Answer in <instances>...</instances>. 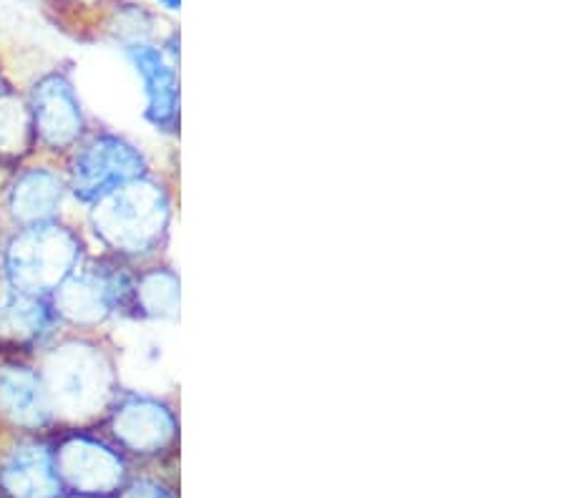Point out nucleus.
<instances>
[{
    "label": "nucleus",
    "mask_w": 566,
    "mask_h": 498,
    "mask_svg": "<svg viewBox=\"0 0 566 498\" xmlns=\"http://www.w3.org/2000/svg\"><path fill=\"white\" fill-rule=\"evenodd\" d=\"M53 458L63 491L88 498H114L136 468L102 425L53 431Z\"/></svg>",
    "instance_id": "0eeeda50"
},
{
    "label": "nucleus",
    "mask_w": 566,
    "mask_h": 498,
    "mask_svg": "<svg viewBox=\"0 0 566 498\" xmlns=\"http://www.w3.org/2000/svg\"><path fill=\"white\" fill-rule=\"evenodd\" d=\"M33 157H39V151H35L29 106L23 91L13 84L0 94V174H8Z\"/></svg>",
    "instance_id": "2eb2a0df"
},
{
    "label": "nucleus",
    "mask_w": 566,
    "mask_h": 498,
    "mask_svg": "<svg viewBox=\"0 0 566 498\" xmlns=\"http://www.w3.org/2000/svg\"><path fill=\"white\" fill-rule=\"evenodd\" d=\"M13 86V81L8 78V74L3 71V66H0V94H3V91H8Z\"/></svg>",
    "instance_id": "a211bd4d"
},
{
    "label": "nucleus",
    "mask_w": 566,
    "mask_h": 498,
    "mask_svg": "<svg viewBox=\"0 0 566 498\" xmlns=\"http://www.w3.org/2000/svg\"><path fill=\"white\" fill-rule=\"evenodd\" d=\"M179 307L181 279L175 265L161 257L134 267L126 322H175L179 320Z\"/></svg>",
    "instance_id": "4468645a"
},
{
    "label": "nucleus",
    "mask_w": 566,
    "mask_h": 498,
    "mask_svg": "<svg viewBox=\"0 0 566 498\" xmlns=\"http://www.w3.org/2000/svg\"><path fill=\"white\" fill-rule=\"evenodd\" d=\"M132 275L134 267L126 262L91 252L51 295L61 328L73 332H106L114 322H124Z\"/></svg>",
    "instance_id": "423d86ee"
},
{
    "label": "nucleus",
    "mask_w": 566,
    "mask_h": 498,
    "mask_svg": "<svg viewBox=\"0 0 566 498\" xmlns=\"http://www.w3.org/2000/svg\"><path fill=\"white\" fill-rule=\"evenodd\" d=\"M0 428L33 436L59 428L33 358H0Z\"/></svg>",
    "instance_id": "f8f14e48"
},
{
    "label": "nucleus",
    "mask_w": 566,
    "mask_h": 498,
    "mask_svg": "<svg viewBox=\"0 0 566 498\" xmlns=\"http://www.w3.org/2000/svg\"><path fill=\"white\" fill-rule=\"evenodd\" d=\"M0 181H3V174H0ZM6 232V220H3V210H0V234Z\"/></svg>",
    "instance_id": "6ab92c4d"
},
{
    "label": "nucleus",
    "mask_w": 566,
    "mask_h": 498,
    "mask_svg": "<svg viewBox=\"0 0 566 498\" xmlns=\"http://www.w3.org/2000/svg\"><path fill=\"white\" fill-rule=\"evenodd\" d=\"M98 425L134 466H177L181 423L175 398L124 388Z\"/></svg>",
    "instance_id": "20e7f679"
},
{
    "label": "nucleus",
    "mask_w": 566,
    "mask_h": 498,
    "mask_svg": "<svg viewBox=\"0 0 566 498\" xmlns=\"http://www.w3.org/2000/svg\"><path fill=\"white\" fill-rule=\"evenodd\" d=\"M61 498H88V496H73V494H63Z\"/></svg>",
    "instance_id": "aec40b11"
},
{
    "label": "nucleus",
    "mask_w": 566,
    "mask_h": 498,
    "mask_svg": "<svg viewBox=\"0 0 566 498\" xmlns=\"http://www.w3.org/2000/svg\"><path fill=\"white\" fill-rule=\"evenodd\" d=\"M154 3L161 6L164 11H169V13H179L181 11V0H154Z\"/></svg>",
    "instance_id": "f3484780"
},
{
    "label": "nucleus",
    "mask_w": 566,
    "mask_h": 498,
    "mask_svg": "<svg viewBox=\"0 0 566 498\" xmlns=\"http://www.w3.org/2000/svg\"><path fill=\"white\" fill-rule=\"evenodd\" d=\"M144 94V121L161 136H179V61L157 41H132L122 45Z\"/></svg>",
    "instance_id": "9b49d317"
},
{
    "label": "nucleus",
    "mask_w": 566,
    "mask_h": 498,
    "mask_svg": "<svg viewBox=\"0 0 566 498\" xmlns=\"http://www.w3.org/2000/svg\"><path fill=\"white\" fill-rule=\"evenodd\" d=\"M33 360L59 428L98 425L124 391L122 362L108 332L61 330Z\"/></svg>",
    "instance_id": "f257e3e1"
},
{
    "label": "nucleus",
    "mask_w": 566,
    "mask_h": 498,
    "mask_svg": "<svg viewBox=\"0 0 566 498\" xmlns=\"http://www.w3.org/2000/svg\"><path fill=\"white\" fill-rule=\"evenodd\" d=\"M71 194L59 159L33 157L3 174L0 210L8 226H29L69 216Z\"/></svg>",
    "instance_id": "1a4fd4ad"
},
{
    "label": "nucleus",
    "mask_w": 566,
    "mask_h": 498,
    "mask_svg": "<svg viewBox=\"0 0 566 498\" xmlns=\"http://www.w3.org/2000/svg\"><path fill=\"white\" fill-rule=\"evenodd\" d=\"M61 330L51 297L0 285V358H35Z\"/></svg>",
    "instance_id": "ddd939ff"
},
{
    "label": "nucleus",
    "mask_w": 566,
    "mask_h": 498,
    "mask_svg": "<svg viewBox=\"0 0 566 498\" xmlns=\"http://www.w3.org/2000/svg\"><path fill=\"white\" fill-rule=\"evenodd\" d=\"M66 174L71 204L81 212L102 202L116 189L154 171V161L139 141L108 126H91L66 159L61 161Z\"/></svg>",
    "instance_id": "39448f33"
},
{
    "label": "nucleus",
    "mask_w": 566,
    "mask_h": 498,
    "mask_svg": "<svg viewBox=\"0 0 566 498\" xmlns=\"http://www.w3.org/2000/svg\"><path fill=\"white\" fill-rule=\"evenodd\" d=\"M78 220L8 226L0 234V285L33 297H51L91 255Z\"/></svg>",
    "instance_id": "7ed1b4c3"
},
{
    "label": "nucleus",
    "mask_w": 566,
    "mask_h": 498,
    "mask_svg": "<svg viewBox=\"0 0 566 498\" xmlns=\"http://www.w3.org/2000/svg\"><path fill=\"white\" fill-rule=\"evenodd\" d=\"M25 3H29V0H25Z\"/></svg>",
    "instance_id": "412c9836"
},
{
    "label": "nucleus",
    "mask_w": 566,
    "mask_h": 498,
    "mask_svg": "<svg viewBox=\"0 0 566 498\" xmlns=\"http://www.w3.org/2000/svg\"><path fill=\"white\" fill-rule=\"evenodd\" d=\"M175 216V181L154 169L151 174L134 179L91 204L81 212L78 224L91 250L136 267L164 257Z\"/></svg>",
    "instance_id": "f03ea898"
},
{
    "label": "nucleus",
    "mask_w": 566,
    "mask_h": 498,
    "mask_svg": "<svg viewBox=\"0 0 566 498\" xmlns=\"http://www.w3.org/2000/svg\"><path fill=\"white\" fill-rule=\"evenodd\" d=\"M39 157L63 161L91 131V119L69 68L53 66L23 91Z\"/></svg>",
    "instance_id": "6e6552de"
},
{
    "label": "nucleus",
    "mask_w": 566,
    "mask_h": 498,
    "mask_svg": "<svg viewBox=\"0 0 566 498\" xmlns=\"http://www.w3.org/2000/svg\"><path fill=\"white\" fill-rule=\"evenodd\" d=\"M53 433H6L0 443V498H61Z\"/></svg>",
    "instance_id": "9d476101"
},
{
    "label": "nucleus",
    "mask_w": 566,
    "mask_h": 498,
    "mask_svg": "<svg viewBox=\"0 0 566 498\" xmlns=\"http://www.w3.org/2000/svg\"><path fill=\"white\" fill-rule=\"evenodd\" d=\"M177 466H136L114 498H179Z\"/></svg>",
    "instance_id": "dca6fc26"
}]
</instances>
